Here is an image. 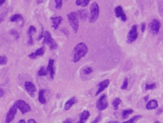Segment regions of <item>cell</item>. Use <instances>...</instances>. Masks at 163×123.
<instances>
[{
	"instance_id": "6da1fadb",
	"label": "cell",
	"mask_w": 163,
	"mask_h": 123,
	"mask_svg": "<svg viewBox=\"0 0 163 123\" xmlns=\"http://www.w3.org/2000/svg\"><path fill=\"white\" fill-rule=\"evenodd\" d=\"M88 51V47L85 43L83 42L78 43L74 47L73 50L72 61L75 63H78L83 57H84L87 54Z\"/></svg>"
},
{
	"instance_id": "7a4b0ae2",
	"label": "cell",
	"mask_w": 163,
	"mask_h": 123,
	"mask_svg": "<svg viewBox=\"0 0 163 123\" xmlns=\"http://www.w3.org/2000/svg\"><path fill=\"white\" fill-rule=\"evenodd\" d=\"M68 20L69 22V24L73 31L75 33L78 31L79 29V18H78V15L76 12H70L68 14Z\"/></svg>"
},
{
	"instance_id": "3957f363",
	"label": "cell",
	"mask_w": 163,
	"mask_h": 123,
	"mask_svg": "<svg viewBox=\"0 0 163 123\" xmlns=\"http://www.w3.org/2000/svg\"><path fill=\"white\" fill-rule=\"evenodd\" d=\"M99 6L97 2H94L90 7V17L89 22L94 23L97 21L98 17H99Z\"/></svg>"
},
{
	"instance_id": "277c9868",
	"label": "cell",
	"mask_w": 163,
	"mask_h": 123,
	"mask_svg": "<svg viewBox=\"0 0 163 123\" xmlns=\"http://www.w3.org/2000/svg\"><path fill=\"white\" fill-rule=\"evenodd\" d=\"M43 41L44 44L48 45L50 47V50H55L58 48V44H57L56 41L53 38L51 34L49 31H45Z\"/></svg>"
},
{
	"instance_id": "5b68a950",
	"label": "cell",
	"mask_w": 163,
	"mask_h": 123,
	"mask_svg": "<svg viewBox=\"0 0 163 123\" xmlns=\"http://www.w3.org/2000/svg\"><path fill=\"white\" fill-rule=\"evenodd\" d=\"M14 104H15L17 107L20 109V112H21L22 114H23V115L31 111V107H30V105L27 104L26 102H24V100L18 99V100L16 101Z\"/></svg>"
},
{
	"instance_id": "8992f818",
	"label": "cell",
	"mask_w": 163,
	"mask_h": 123,
	"mask_svg": "<svg viewBox=\"0 0 163 123\" xmlns=\"http://www.w3.org/2000/svg\"><path fill=\"white\" fill-rule=\"evenodd\" d=\"M138 37V33H137V26L136 24L132 25L129 30V33L127 35V39L126 42L128 43H132L137 39Z\"/></svg>"
},
{
	"instance_id": "52a82bcc",
	"label": "cell",
	"mask_w": 163,
	"mask_h": 123,
	"mask_svg": "<svg viewBox=\"0 0 163 123\" xmlns=\"http://www.w3.org/2000/svg\"><path fill=\"white\" fill-rule=\"evenodd\" d=\"M161 27V23L158 19H152L149 24V28L151 33L154 35H157L159 33L160 29Z\"/></svg>"
},
{
	"instance_id": "ba28073f",
	"label": "cell",
	"mask_w": 163,
	"mask_h": 123,
	"mask_svg": "<svg viewBox=\"0 0 163 123\" xmlns=\"http://www.w3.org/2000/svg\"><path fill=\"white\" fill-rule=\"evenodd\" d=\"M109 106V104L107 100V96L106 94H102L98 99L96 103V107L99 111H103L107 109Z\"/></svg>"
},
{
	"instance_id": "9c48e42d",
	"label": "cell",
	"mask_w": 163,
	"mask_h": 123,
	"mask_svg": "<svg viewBox=\"0 0 163 123\" xmlns=\"http://www.w3.org/2000/svg\"><path fill=\"white\" fill-rule=\"evenodd\" d=\"M17 109H18V108L17 107V106H16L15 104H14V105H13L12 106L10 107V110H9L8 112H7V116H6V118H5V122L6 123L11 122L12 121L14 120V117H15L16 114H17Z\"/></svg>"
},
{
	"instance_id": "30bf717a",
	"label": "cell",
	"mask_w": 163,
	"mask_h": 123,
	"mask_svg": "<svg viewBox=\"0 0 163 123\" xmlns=\"http://www.w3.org/2000/svg\"><path fill=\"white\" fill-rule=\"evenodd\" d=\"M114 13L116 17H118V18H120L122 21L126 22V20H127V17H126V14L124 12L122 6H117L116 7H115Z\"/></svg>"
},
{
	"instance_id": "8fae6325",
	"label": "cell",
	"mask_w": 163,
	"mask_h": 123,
	"mask_svg": "<svg viewBox=\"0 0 163 123\" xmlns=\"http://www.w3.org/2000/svg\"><path fill=\"white\" fill-rule=\"evenodd\" d=\"M45 51H46V47L44 46L40 47V48L37 49V50H35V52L34 53H31L30 54H29V58L31 59H36L39 56H42L44 55Z\"/></svg>"
},
{
	"instance_id": "7c38bea8",
	"label": "cell",
	"mask_w": 163,
	"mask_h": 123,
	"mask_svg": "<svg viewBox=\"0 0 163 123\" xmlns=\"http://www.w3.org/2000/svg\"><path fill=\"white\" fill-rule=\"evenodd\" d=\"M24 88H25L26 91L29 93V94L33 97L35 92H36V87L34 84L30 82H25V84H24Z\"/></svg>"
},
{
	"instance_id": "4fadbf2b",
	"label": "cell",
	"mask_w": 163,
	"mask_h": 123,
	"mask_svg": "<svg viewBox=\"0 0 163 123\" xmlns=\"http://www.w3.org/2000/svg\"><path fill=\"white\" fill-rule=\"evenodd\" d=\"M109 84H110V81L109 79H106V80H104L101 82H100L99 84H98V90H97L96 93V96H98L103 91L105 90V89H107L109 86Z\"/></svg>"
},
{
	"instance_id": "5bb4252c",
	"label": "cell",
	"mask_w": 163,
	"mask_h": 123,
	"mask_svg": "<svg viewBox=\"0 0 163 123\" xmlns=\"http://www.w3.org/2000/svg\"><path fill=\"white\" fill-rule=\"evenodd\" d=\"M54 63L55 60L53 59L50 58L49 59L48 61V65L47 70L48 72L49 75H50V77L51 79H54L55 76V69H54Z\"/></svg>"
},
{
	"instance_id": "9a60e30c",
	"label": "cell",
	"mask_w": 163,
	"mask_h": 123,
	"mask_svg": "<svg viewBox=\"0 0 163 123\" xmlns=\"http://www.w3.org/2000/svg\"><path fill=\"white\" fill-rule=\"evenodd\" d=\"M77 102H78V99H76V97L73 96V97H71V99H69L65 102V106H64V109H65V111L69 110V109H71L75 104H76Z\"/></svg>"
},
{
	"instance_id": "2e32d148",
	"label": "cell",
	"mask_w": 163,
	"mask_h": 123,
	"mask_svg": "<svg viewBox=\"0 0 163 123\" xmlns=\"http://www.w3.org/2000/svg\"><path fill=\"white\" fill-rule=\"evenodd\" d=\"M62 17L60 16H58V17H51V22H52V27L55 30L59 27L60 24L62 22Z\"/></svg>"
},
{
	"instance_id": "e0dca14e",
	"label": "cell",
	"mask_w": 163,
	"mask_h": 123,
	"mask_svg": "<svg viewBox=\"0 0 163 123\" xmlns=\"http://www.w3.org/2000/svg\"><path fill=\"white\" fill-rule=\"evenodd\" d=\"M37 30H36L35 27L33 25L30 26L28 28V31H27V35H28V44L29 45H33V35L36 33Z\"/></svg>"
},
{
	"instance_id": "ac0fdd59",
	"label": "cell",
	"mask_w": 163,
	"mask_h": 123,
	"mask_svg": "<svg viewBox=\"0 0 163 123\" xmlns=\"http://www.w3.org/2000/svg\"><path fill=\"white\" fill-rule=\"evenodd\" d=\"M158 107V101L155 100V99L150 100L146 105V109H149V110L155 109Z\"/></svg>"
},
{
	"instance_id": "d6986e66",
	"label": "cell",
	"mask_w": 163,
	"mask_h": 123,
	"mask_svg": "<svg viewBox=\"0 0 163 123\" xmlns=\"http://www.w3.org/2000/svg\"><path fill=\"white\" fill-rule=\"evenodd\" d=\"M90 117V112L88 110H84L83 111V112L81 113V117H80V123H84L87 121V120L88 119V118Z\"/></svg>"
},
{
	"instance_id": "ffe728a7",
	"label": "cell",
	"mask_w": 163,
	"mask_h": 123,
	"mask_svg": "<svg viewBox=\"0 0 163 123\" xmlns=\"http://www.w3.org/2000/svg\"><path fill=\"white\" fill-rule=\"evenodd\" d=\"M45 92H46V91L43 90V89L39 91L38 100L42 105H46V96H45Z\"/></svg>"
},
{
	"instance_id": "44dd1931",
	"label": "cell",
	"mask_w": 163,
	"mask_h": 123,
	"mask_svg": "<svg viewBox=\"0 0 163 123\" xmlns=\"http://www.w3.org/2000/svg\"><path fill=\"white\" fill-rule=\"evenodd\" d=\"M91 0H76L75 1V4L78 7H86L88 5Z\"/></svg>"
},
{
	"instance_id": "7402d4cb",
	"label": "cell",
	"mask_w": 163,
	"mask_h": 123,
	"mask_svg": "<svg viewBox=\"0 0 163 123\" xmlns=\"http://www.w3.org/2000/svg\"><path fill=\"white\" fill-rule=\"evenodd\" d=\"M22 20V16L20 14H15L10 17V21L12 22H17Z\"/></svg>"
},
{
	"instance_id": "603a6c76",
	"label": "cell",
	"mask_w": 163,
	"mask_h": 123,
	"mask_svg": "<svg viewBox=\"0 0 163 123\" xmlns=\"http://www.w3.org/2000/svg\"><path fill=\"white\" fill-rule=\"evenodd\" d=\"M121 103H122V100H121L120 98H115L113 100V102H112V106H113V109H114L115 110H117L118 108H119V105H120Z\"/></svg>"
},
{
	"instance_id": "cb8c5ba5",
	"label": "cell",
	"mask_w": 163,
	"mask_h": 123,
	"mask_svg": "<svg viewBox=\"0 0 163 123\" xmlns=\"http://www.w3.org/2000/svg\"><path fill=\"white\" fill-rule=\"evenodd\" d=\"M133 112H134V110H133V109H125V110H123L122 112V118H123V119H126V118H128V116H129V115L132 114Z\"/></svg>"
},
{
	"instance_id": "d4e9b609",
	"label": "cell",
	"mask_w": 163,
	"mask_h": 123,
	"mask_svg": "<svg viewBox=\"0 0 163 123\" xmlns=\"http://www.w3.org/2000/svg\"><path fill=\"white\" fill-rule=\"evenodd\" d=\"M48 73V72L47 69H46L45 67H41L40 69H39L38 72H37V75L39 76H46V75Z\"/></svg>"
},
{
	"instance_id": "484cf974",
	"label": "cell",
	"mask_w": 163,
	"mask_h": 123,
	"mask_svg": "<svg viewBox=\"0 0 163 123\" xmlns=\"http://www.w3.org/2000/svg\"><path fill=\"white\" fill-rule=\"evenodd\" d=\"M78 15H79L81 19H84H84L86 18V17L88 16V12H87L86 10H80V11H78Z\"/></svg>"
},
{
	"instance_id": "4316f807",
	"label": "cell",
	"mask_w": 163,
	"mask_h": 123,
	"mask_svg": "<svg viewBox=\"0 0 163 123\" xmlns=\"http://www.w3.org/2000/svg\"><path fill=\"white\" fill-rule=\"evenodd\" d=\"M141 118H142V116L141 115H136V116H134V117H133L132 118H131L130 120H127V121H126V123H127V122H132V123H133V122H137V121H138L139 120H140Z\"/></svg>"
},
{
	"instance_id": "83f0119b",
	"label": "cell",
	"mask_w": 163,
	"mask_h": 123,
	"mask_svg": "<svg viewBox=\"0 0 163 123\" xmlns=\"http://www.w3.org/2000/svg\"><path fill=\"white\" fill-rule=\"evenodd\" d=\"M83 72H84V74L89 75L93 72V69L92 68L89 67V66H86V67H85L83 69Z\"/></svg>"
},
{
	"instance_id": "f1b7e54d",
	"label": "cell",
	"mask_w": 163,
	"mask_h": 123,
	"mask_svg": "<svg viewBox=\"0 0 163 123\" xmlns=\"http://www.w3.org/2000/svg\"><path fill=\"white\" fill-rule=\"evenodd\" d=\"M155 87H156V84L153 83V84H147L145 85V90L148 91V90H152V89H155Z\"/></svg>"
},
{
	"instance_id": "f546056e",
	"label": "cell",
	"mask_w": 163,
	"mask_h": 123,
	"mask_svg": "<svg viewBox=\"0 0 163 123\" xmlns=\"http://www.w3.org/2000/svg\"><path fill=\"white\" fill-rule=\"evenodd\" d=\"M62 1H63V0H55V8H56L57 10H60V9L62 8Z\"/></svg>"
},
{
	"instance_id": "4dcf8cb0",
	"label": "cell",
	"mask_w": 163,
	"mask_h": 123,
	"mask_svg": "<svg viewBox=\"0 0 163 123\" xmlns=\"http://www.w3.org/2000/svg\"><path fill=\"white\" fill-rule=\"evenodd\" d=\"M9 33H10V35H11L14 36V37H15V38H16V40H18V39L20 38V35H19L18 32L16 31V30H11Z\"/></svg>"
},
{
	"instance_id": "1f68e13d",
	"label": "cell",
	"mask_w": 163,
	"mask_h": 123,
	"mask_svg": "<svg viewBox=\"0 0 163 123\" xmlns=\"http://www.w3.org/2000/svg\"><path fill=\"white\" fill-rule=\"evenodd\" d=\"M128 84H129V80H128V78L126 77L124 79V80L123 84H122V87H121V89H122V90H125V89H127Z\"/></svg>"
},
{
	"instance_id": "d6a6232c",
	"label": "cell",
	"mask_w": 163,
	"mask_h": 123,
	"mask_svg": "<svg viewBox=\"0 0 163 123\" xmlns=\"http://www.w3.org/2000/svg\"><path fill=\"white\" fill-rule=\"evenodd\" d=\"M7 63V58L4 56H1L0 57V64L1 66H4Z\"/></svg>"
},
{
	"instance_id": "836d02e7",
	"label": "cell",
	"mask_w": 163,
	"mask_h": 123,
	"mask_svg": "<svg viewBox=\"0 0 163 123\" xmlns=\"http://www.w3.org/2000/svg\"><path fill=\"white\" fill-rule=\"evenodd\" d=\"M101 115H98V117H97L96 119L94 120V121H92V123H96V122H99L100 120H101Z\"/></svg>"
},
{
	"instance_id": "e575fe53",
	"label": "cell",
	"mask_w": 163,
	"mask_h": 123,
	"mask_svg": "<svg viewBox=\"0 0 163 123\" xmlns=\"http://www.w3.org/2000/svg\"><path fill=\"white\" fill-rule=\"evenodd\" d=\"M145 27H146V26H145V23H142V25H141V30H142V33H144V32H145Z\"/></svg>"
},
{
	"instance_id": "d590c367",
	"label": "cell",
	"mask_w": 163,
	"mask_h": 123,
	"mask_svg": "<svg viewBox=\"0 0 163 123\" xmlns=\"http://www.w3.org/2000/svg\"><path fill=\"white\" fill-rule=\"evenodd\" d=\"M162 113V109H161V108H160V109H158V111H157V112H156V114L158 115H161V114Z\"/></svg>"
},
{
	"instance_id": "8d00e7d4",
	"label": "cell",
	"mask_w": 163,
	"mask_h": 123,
	"mask_svg": "<svg viewBox=\"0 0 163 123\" xmlns=\"http://www.w3.org/2000/svg\"><path fill=\"white\" fill-rule=\"evenodd\" d=\"M0 92H1V95H0V96H1V98H2L4 95V92L1 87V89H0Z\"/></svg>"
},
{
	"instance_id": "74e56055",
	"label": "cell",
	"mask_w": 163,
	"mask_h": 123,
	"mask_svg": "<svg viewBox=\"0 0 163 123\" xmlns=\"http://www.w3.org/2000/svg\"><path fill=\"white\" fill-rule=\"evenodd\" d=\"M27 122H28V123H31V122L35 123L36 120H33V119H30V120H27Z\"/></svg>"
},
{
	"instance_id": "f35d334b",
	"label": "cell",
	"mask_w": 163,
	"mask_h": 123,
	"mask_svg": "<svg viewBox=\"0 0 163 123\" xmlns=\"http://www.w3.org/2000/svg\"><path fill=\"white\" fill-rule=\"evenodd\" d=\"M5 1L6 0H0V5H2L3 4H4V2H5Z\"/></svg>"
},
{
	"instance_id": "ab89813d",
	"label": "cell",
	"mask_w": 163,
	"mask_h": 123,
	"mask_svg": "<svg viewBox=\"0 0 163 123\" xmlns=\"http://www.w3.org/2000/svg\"><path fill=\"white\" fill-rule=\"evenodd\" d=\"M148 98H149V96H146L145 98H144V100H145V102H147V101L148 100Z\"/></svg>"
},
{
	"instance_id": "60d3db41",
	"label": "cell",
	"mask_w": 163,
	"mask_h": 123,
	"mask_svg": "<svg viewBox=\"0 0 163 123\" xmlns=\"http://www.w3.org/2000/svg\"><path fill=\"white\" fill-rule=\"evenodd\" d=\"M71 122V120H65L63 122Z\"/></svg>"
},
{
	"instance_id": "b9f144b4",
	"label": "cell",
	"mask_w": 163,
	"mask_h": 123,
	"mask_svg": "<svg viewBox=\"0 0 163 123\" xmlns=\"http://www.w3.org/2000/svg\"><path fill=\"white\" fill-rule=\"evenodd\" d=\"M19 122H26V121L24 120H20L19 121Z\"/></svg>"
}]
</instances>
